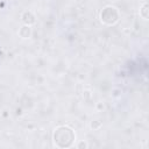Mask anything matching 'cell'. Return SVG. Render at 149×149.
Masks as SVG:
<instances>
[{
  "label": "cell",
  "instance_id": "6da1fadb",
  "mask_svg": "<svg viewBox=\"0 0 149 149\" xmlns=\"http://www.w3.org/2000/svg\"><path fill=\"white\" fill-rule=\"evenodd\" d=\"M52 139H54L56 147L70 148L76 140V134H74L73 129L70 128L69 126H59L55 129Z\"/></svg>",
  "mask_w": 149,
  "mask_h": 149
},
{
  "label": "cell",
  "instance_id": "7a4b0ae2",
  "mask_svg": "<svg viewBox=\"0 0 149 149\" xmlns=\"http://www.w3.org/2000/svg\"><path fill=\"white\" fill-rule=\"evenodd\" d=\"M100 20L102 23L112 26L119 21V12L115 7L113 6H107L105 7L101 13H100Z\"/></svg>",
  "mask_w": 149,
  "mask_h": 149
},
{
  "label": "cell",
  "instance_id": "3957f363",
  "mask_svg": "<svg viewBox=\"0 0 149 149\" xmlns=\"http://www.w3.org/2000/svg\"><path fill=\"white\" fill-rule=\"evenodd\" d=\"M22 21H23V23L26 26H31V24L35 23V15L31 12L27 10V12H24L22 14Z\"/></svg>",
  "mask_w": 149,
  "mask_h": 149
},
{
  "label": "cell",
  "instance_id": "277c9868",
  "mask_svg": "<svg viewBox=\"0 0 149 149\" xmlns=\"http://www.w3.org/2000/svg\"><path fill=\"white\" fill-rule=\"evenodd\" d=\"M19 34H20V36L22 38L30 37V35H31V28H30V26H23V27H21V29L19 30Z\"/></svg>",
  "mask_w": 149,
  "mask_h": 149
},
{
  "label": "cell",
  "instance_id": "5b68a950",
  "mask_svg": "<svg viewBox=\"0 0 149 149\" xmlns=\"http://www.w3.org/2000/svg\"><path fill=\"white\" fill-rule=\"evenodd\" d=\"M140 14H141V16L143 19H148V3L147 2H144L142 5V7L140 9Z\"/></svg>",
  "mask_w": 149,
  "mask_h": 149
},
{
  "label": "cell",
  "instance_id": "8992f818",
  "mask_svg": "<svg viewBox=\"0 0 149 149\" xmlns=\"http://www.w3.org/2000/svg\"><path fill=\"white\" fill-rule=\"evenodd\" d=\"M101 126V122L100 121H93L92 123H91V127L93 128V129H97V128H99Z\"/></svg>",
  "mask_w": 149,
  "mask_h": 149
},
{
  "label": "cell",
  "instance_id": "52a82bcc",
  "mask_svg": "<svg viewBox=\"0 0 149 149\" xmlns=\"http://www.w3.org/2000/svg\"><path fill=\"white\" fill-rule=\"evenodd\" d=\"M87 147V144L85 143V142H80L79 144H78V148H86Z\"/></svg>",
  "mask_w": 149,
  "mask_h": 149
}]
</instances>
